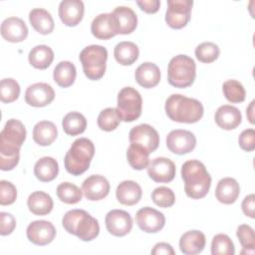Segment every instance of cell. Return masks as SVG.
<instances>
[{
    "label": "cell",
    "instance_id": "cell-14",
    "mask_svg": "<svg viewBox=\"0 0 255 255\" xmlns=\"http://www.w3.org/2000/svg\"><path fill=\"white\" fill-rule=\"evenodd\" d=\"M135 222L146 233H156L165 224L164 215L151 207H142L135 214Z\"/></svg>",
    "mask_w": 255,
    "mask_h": 255
},
{
    "label": "cell",
    "instance_id": "cell-44",
    "mask_svg": "<svg viewBox=\"0 0 255 255\" xmlns=\"http://www.w3.org/2000/svg\"><path fill=\"white\" fill-rule=\"evenodd\" d=\"M17 197V189L13 183L7 180L0 181V204L10 205Z\"/></svg>",
    "mask_w": 255,
    "mask_h": 255
},
{
    "label": "cell",
    "instance_id": "cell-36",
    "mask_svg": "<svg viewBox=\"0 0 255 255\" xmlns=\"http://www.w3.org/2000/svg\"><path fill=\"white\" fill-rule=\"evenodd\" d=\"M57 195L59 199L67 204H76L81 201L83 191L76 184L71 182H62L57 187Z\"/></svg>",
    "mask_w": 255,
    "mask_h": 255
},
{
    "label": "cell",
    "instance_id": "cell-28",
    "mask_svg": "<svg viewBox=\"0 0 255 255\" xmlns=\"http://www.w3.org/2000/svg\"><path fill=\"white\" fill-rule=\"evenodd\" d=\"M59 173L58 161L51 156H44L37 160L34 166V174L42 182L54 180Z\"/></svg>",
    "mask_w": 255,
    "mask_h": 255
},
{
    "label": "cell",
    "instance_id": "cell-12",
    "mask_svg": "<svg viewBox=\"0 0 255 255\" xmlns=\"http://www.w3.org/2000/svg\"><path fill=\"white\" fill-rule=\"evenodd\" d=\"M107 230L114 236L123 237L128 234L132 228V218L128 212L121 209H113L105 218Z\"/></svg>",
    "mask_w": 255,
    "mask_h": 255
},
{
    "label": "cell",
    "instance_id": "cell-48",
    "mask_svg": "<svg viewBox=\"0 0 255 255\" xmlns=\"http://www.w3.org/2000/svg\"><path fill=\"white\" fill-rule=\"evenodd\" d=\"M138 7L145 13L153 14L158 11L160 2L158 0H143V1H136Z\"/></svg>",
    "mask_w": 255,
    "mask_h": 255
},
{
    "label": "cell",
    "instance_id": "cell-16",
    "mask_svg": "<svg viewBox=\"0 0 255 255\" xmlns=\"http://www.w3.org/2000/svg\"><path fill=\"white\" fill-rule=\"evenodd\" d=\"M146 168L148 176L155 182L167 183L175 176V164L166 157H155Z\"/></svg>",
    "mask_w": 255,
    "mask_h": 255
},
{
    "label": "cell",
    "instance_id": "cell-47",
    "mask_svg": "<svg viewBox=\"0 0 255 255\" xmlns=\"http://www.w3.org/2000/svg\"><path fill=\"white\" fill-rule=\"evenodd\" d=\"M242 207V211L243 213L250 217V218H254V211H255V195L254 194H249L247 195L241 204Z\"/></svg>",
    "mask_w": 255,
    "mask_h": 255
},
{
    "label": "cell",
    "instance_id": "cell-31",
    "mask_svg": "<svg viewBox=\"0 0 255 255\" xmlns=\"http://www.w3.org/2000/svg\"><path fill=\"white\" fill-rule=\"evenodd\" d=\"M139 51L133 42L124 41L116 45L114 56L116 61L123 66L132 65L138 58Z\"/></svg>",
    "mask_w": 255,
    "mask_h": 255
},
{
    "label": "cell",
    "instance_id": "cell-50",
    "mask_svg": "<svg viewBox=\"0 0 255 255\" xmlns=\"http://www.w3.org/2000/svg\"><path fill=\"white\" fill-rule=\"evenodd\" d=\"M254 104H255V101H252L249 105V107L247 108L246 110V115H247V119L248 121L250 122V124H254Z\"/></svg>",
    "mask_w": 255,
    "mask_h": 255
},
{
    "label": "cell",
    "instance_id": "cell-18",
    "mask_svg": "<svg viewBox=\"0 0 255 255\" xmlns=\"http://www.w3.org/2000/svg\"><path fill=\"white\" fill-rule=\"evenodd\" d=\"M85 6L81 0H63L59 5V17L69 27L77 26L83 19Z\"/></svg>",
    "mask_w": 255,
    "mask_h": 255
},
{
    "label": "cell",
    "instance_id": "cell-22",
    "mask_svg": "<svg viewBox=\"0 0 255 255\" xmlns=\"http://www.w3.org/2000/svg\"><path fill=\"white\" fill-rule=\"evenodd\" d=\"M242 121L240 111L230 105H223L215 112V123L223 129L230 130L236 128Z\"/></svg>",
    "mask_w": 255,
    "mask_h": 255
},
{
    "label": "cell",
    "instance_id": "cell-46",
    "mask_svg": "<svg viewBox=\"0 0 255 255\" xmlns=\"http://www.w3.org/2000/svg\"><path fill=\"white\" fill-rule=\"evenodd\" d=\"M16 227V219L11 213L1 212L0 213V234L6 236L11 234Z\"/></svg>",
    "mask_w": 255,
    "mask_h": 255
},
{
    "label": "cell",
    "instance_id": "cell-8",
    "mask_svg": "<svg viewBox=\"0 0 255 255\" xmlns=\"http://www.w3.org/2000/svg\"><path fill=\"white\" fill-rule=\"evenodd\" d=\"M142 100L140 94L131 87L123 88L118 95L117 112L122 121L129 123L141 115Z\"/></svg>",
    "mask_w": 255,
    "mask_h": 255
},
{
    "label": "cell",
    "instance_id": "cell-1",
    "mask_svg": "<svg viewBox=\"0 0 255 255\" xmlns=\"http://www.w3.org/2000/svg\"><path fill=\"white\" fill-rule=\"evenodd\" d=\"M25 126L18 120L10 119L0 132V168L12 170L19 162L20 148L26 139Z\"/></svg>",
    "mask_w": 255,
    "mask_h": 255
},
{
    "label": "cell",
    "instance_id": "cell-33",
    "mask_svg": "<svg viewBox=\"0 0 255 255\" xmlns=\"http://www.w3.org/2000/svg\"><path fill=\"white\" fill-rule=\"evenodd\" d=\"M29 63L36 69H47L54 60V52L47 45H38L32 48L28 56Z\"/></svg>",
    "mask_w": 255,
    "mask_h": 255
},
{
    "label": "cell",
    "instance_id": "cell-49",
    "mask_svg": "<svg viewBox=\"0 0 255 255\" xmlns=\"http://www.w3.org/2000/svg\"><path fill=\"white\" fill-rule=\"evenodd\" d=\"M151 254L153 255H174L175 252L172 246L165 242L156 243L151 250Z\"/></svg>",
    "mask_w": 255,
    "mask_h": 255
},
{
    "label": "cell",
    "instance_id": "cell-6",
    "mask_svg": "<svg viewBox=\"0 0 255 255\" xmlns=\"http://www.w3.org/2000/svg\"><path fill=\"white\" fill-rule=\"evenodd\" d=\"M196 77V65L192 58L186 55L173 57L167 67L168 83L175 88H187L191 86Z\"/></svg>",
    "mask_w": 255,
    "mask_h": 255
},
{
    "label": "cell",
    "instance_id": "cell-39",
    "mask_svg": "<svg viewBox=\"0 0 255 255\" xmlns=\"http://www.w3.org/2000/svg\"><path fill=\"white\" fill-rule=\"evenodd\" d=\"M235 247L226 234L219 233L212 238L211 242V254L212 255H234Z\"/></svg>",
    "mask_w": 255,
    "mask_h": 255
},
{
    "label": "cell",
    "instance_id": "cell-7",
    "mask_svg": "<svg viewBox=\"0 0 255 255\" xmlns=\"http://www.w3.org/2000/svg\"><path fill=\"white\" fill-rule=\"evenodd\" d=\"M79 58L88 79L98 81L104 76L108 60V51L105 47L101 45L87 46L81 51Z\"/></svg>",
    "mask_w": 255,
    "mask_h": 255
},
{
    "label": "cell",
    "instance_id": "cell-11",
    "mask_svg": "<svg viewBox=\"0 0 255 255\" xmlns=\"http://www.w3.org/2000/svg\"><path fill=\"white\" fill-rule=\"evenodd\" d=\"M167 148L175 154H185L192 151L196 145L195 135L186 129H173L166 136Z\"/></svg>",
    "mask_w": 255,
    "mask_h": 255
},
{
    "label": "cell",
    "instance_id": "cell-35",
    "mask_svg": "<svg viewBox=\"0 0 255 255\" xmlns=\"http://www.w3.org/2000/svg\"><path fill=\"white\" fill-rule=\"evenodd\" d=\"M62 127L67 134L72 136L78 135L85 131L87 128V120L81 113L71 112L64 117Z\"/></svg>",
    "mask_w": 255,
    "mask_h": 255
},
{
    "label": "cell",
    "instance_id": "cell-23",
    "mask_svg": "<svg viewBox=\"0 0 255 255\" xmlns=\"http://www.w3.org/2000/svg\"><path fill=\"white\" fill-rule=\"evenodd\" d=\"M206 243L205 235L199 230H190L183 233L179 239L180 251L185 255L200 253Z\"/></svg>",
    "mask_w": 255,
    "mask_h": 255
},
{
    "label": "cell",
    "instance_id": "cell-25",
    "mask_svg": "<svg viewBox=\"0 0 255 255\" xmlns=\"http://www.w3.org/2000/svg\"><path fill=\"white\" fill-rule=\"evenodd\" d=\"M134 78L139 86L145 89H150L159 83L160 70L155 64L145 62L137 67L134 73Z\"/></svg>",
    "mask_w": 255,
    "mask_h": 255
},
{
    "label": "cell",
    "instance_id": "cell-4",
    "mask_svg": "<svg viewBox=\"0 0 255 255\" xmlns=\"http://www.w3.org/2000/svg\"><path fill=\"white\" fill-rule=\"evenodd\" d=\"M64 229L83 241H92L100 233V225L96 218L83 209H72L62 219Z\"/></svg>",
    "mask_w": 255,
    "mask_h": 255
},
{
    "label": "cell",
    "instance_id": "cell-43",
    "mask_svg": "<svg viewBox=\"0 0 255 255\" xmlns=\"http://www.w3.org/2000/svg\"><path fill=\"white\" fill-rule=\"evenodd\" d=\"M236 235L239 239L241 246L244 249L254 250L255 246V236L253 228L248 224H241L238 226Z\"/></svg>",
    "mask_w": 255,
    "mask_h": 255
},
{
    "label": "cell",
    "instance_id": "cell-15",
    "mask_svg": "<svg viewBox=\"0 0 255 255\" xmlns=\"http://www.w3.org/2000/svg\"><path fill=\"white\" fill-rule=\"evenodd\" d=\"M55 92L47 83H36L29 86L25 92V101L29 106L41 108L54 101Z\"/></svg>",
    "mask_w": 255,
    "mask_h": 255
},
{
    "label": "cell",
    "instance_id": "cell-13",
    "mask_svg": "<svg viewBox=\"0 0 255 255\" xmlns=\"http://www.w3.org/2000/svg\"><path fill=\"white\" fill-rule=\"evenodd\" d=\"M26 234L30 242L38 246H44L54 240L56 228L50 221L35 220L28 225Z\"/></svg>",
    "mask_w": 255,
    "mask_h": 255
},
{
    "label": "cell",
    "instance_id": "cell-41",
    "mask_svg": "<svg viewBox=\"0 0 255 255\" xmlns=\"http://www.w3.org/2000/svg\"><path fill=\"white\" fill-rule=\"evenodd\" d=\"M219 48L212 42H203L195 49L196 59L202 63H212L219 57Z\"/></svg>",
    "mask_w": 255,
    "mask_h": 255
},
{
    "label": "cell",
    "instance_id": "cell-34",
    "mask_svg": "<svg viewBox=\"0 0 255 255\" xmlns=\"http://www.w3.org/2000/svg\"><path fill=\"white\" fill-rule=\"evenodd\" d=\"M149 152L139 144L130 143L128 151L127 158L129 165L136 170L146 168L149 164Z\"/></svg>",
    "mask_w": 255,
    "mask_h": 255
},
{
    "label": "cell",
    "instance_id": "cell-32",
    "mask_svg": "<svg viewBox=\"0 0 255 255\" xmlns=\"http://www.w3.org/2000/svg\"><path fill=\"white\" fill-rule=\"evenodd\" d=\"M76 67L69 61H62L57 64L53 72L54 81L61 88H68L72 86L76 80Z\"/></svg>",
    "mask_w": 255,
    "mask_h": 255
},
{
    "label": "cell",
    "instance_id": "cell-3",
    "mask_svg": "<svg viewBox=\"0 0 255 255\" xmlns=\"http://www.w3.org/2000/svg\"><path fill=\"white\" fill-rule=\"evenodd\" d=\"M164 110L171 121L184 124L197 123L204 113L199 101L179 94H173L167 98Z\"/></svg>",
    "mask_w": 255,
    "mask_h": 255
},
{
    "label": "cell",
    "instance_id": "cell-29",
    "mask_svg": "<svg viewBox=\"0 0 255 255\" xmlns=\"http://www.w3.org/2000/svg\"><path fill=\"white\" fill-rule=\"evenodd\" d=\"M27 205L33 214L43 216L52 211L54 203L52 197L48 193L44 191H34L29 195Z\"/></svg>",
    "mask_w": 255,
    "mask_h": 255
},
{
    "label": "cell",
    "instance_id": "cell-27",
    "mask_svg": "<svg viewBox=\"0 0 255 255\" xmlns=\"http://www.w3.org/2000/svg\"><path fill=\"white\" fill-rule=\"evenodd\" d=\"M29 21L32 27L40 34L47 35L54 30V19L51 14L42 8H34L29 13Z\"/></svg>",
    "mask_w": 255,
    "mask_h": 255
},
{
    "label": "cell",
    "instance_id": "cell-20",
    "mask_svg": "<svg viewBox=\"0 0 255 255\" xmlns=\"http://www.w3.org/2000/svg\"><path fill=\"white\" fill-rule=\"evenodd\" d=\"M1 35L8 42L19 43L27 38L28 28L22 19L9 17L1 24Z\"/></svg>",
    "mask_w": 255,
    "mask_h": 255
},
{
    "label": "cell",
    "instance_id": "cell-26",
    "mask_svg": "<svg viewBox=\"0 0 255 255\" xmlns=\"http://www.w3.org/2000/svg\"><path fill=\"white\" fill-rule=\"evenodd\" d=\"M240 193V186L236 179L232 177H224L217 183L215 189L216 199L223 204L234 203Z\"/></svg>",
    "mask_w": 255,
    "mask_h": 255
},
{
    "label": "cell",
    "instance_id": "cell-21",
    "mask_svg": "<svg viewBox=\"0 0 255 255\" xmlns=\"http://www.w3.org/2000/svg\"><path fill=\"white\" fill-rule=\"evenodd\" d=\"M92 34L101 40H108L117 34L112 13H102L96 16L91 24Z\"/></svg>",
    "mask_w": 255,
    "mask_h": 255
},
{
    "label": "cell",
    "instance_id": "cell-37",
    "mask_svg": "<svg viewBox=\"0 0 255 255\" xmlns=\"http://www.w3.org/2000/svg\"><path fill=\"white\" fill-rule=\"evenodd\" d=\"M222 91L226 100L230 103H242L245 100V89L243 85L236 80H227L223 83Z\"/></svg>",
    "mask_w": 255,
    "mask_h": 255
},
{
    "label": "cell",
    "instance_id": "cell-40",
    "mask_svg": "<svg viewBox=\"0 0 255 255\" xmlns=\"http://www.w3.org/2000/svg\"><path fill=\"white\" fill-rule=\"evenodd\" d=\"M20 95V86L16 80L5 78L0 82V99L3 103L9 104L16 101Z\"/></svg>",
    "mask_w": 255,
    "mask_h": 255
},
{
    "label": "cell",
    "instance_id": "cell-38",
    "mask_svg": "<svg viewBox=\"0 0 255 255\" xmlns=\"http://www.w3.org/2000/svg\"><path fill=\"white\" fill-rule=\"evenodd\" d=\"M121 118L115 108H107L103 110L98 117V126L102 130L112 131L118 128Z\"/></svg>",
    "mask_w": 255,
    "mask_h": 255
},
{
    "label": "cell",
    "instance_id": "cell-2",
    "mask_svg": "<svg viewBox=\"0 0 255 255\" xmlns=\"http://www.w3.org/2000/svg\"><path fill=\"white\" fill-rule=\"evenodd\" d=\"M181 177L184 181V191L192 199L203 198L211 186V176L205 165L196 159L187 160L181 167Z\"/></svg>",
    "mask_w": 255,
    "mask_h": 255
},
{
    "label": "cell",
    "instance_id": "cell-19",
    "mask_svg": "<svg viewBox=\"0 0 255 255\" xmlns=\"http://www.w3.org/2000/svg\"><path fill=\"white\" fill-rule=\"evenodd\" d=\"M117 34L127 35L133 32L137 25V17L134 11L126 6H119L112 12Z\"/></svg>",
    "mask_w": 255,
    "mask_h": 255
},
{
    "label": "cell",
    "instance_id": "cell-9",
    "mask_svg": "<svg viewBox=\"0 0 255 255\" xmlns=\"http://www.w3.org/2000/svg\"><path fill=\"white\" fill-rule=\"evenodd\" d=\"M192 0H168L165 22L172 29H181L190 20Z\"/></svg>",
    "mask_w": 255,
    "mask_h": 255
},
{
    "label": "cell",
    "instance_id": "cell-30",
    "mask_svg": "<svg viewBox=\"0 0 255 255\" xmlns=\"http://www.w3.org/2000/svg\"><path fill=\"white\" fill-rule=\"evenodd\" d=\"M58 129L54 123L49 121H41L37 123L33 128V139L42 146L50 145L57 138Z\"/></svg>",
    "mask_w": 255,
    "mask_h": 255
},
{
    "label": "cell",
    "instance_id": "cell-45",
    "mask_svg": "<svg viewBox=\"0 0 255 255\" xmlns=\"http://www.w3.org/2000/svg\"><path fill=\"white\" fill-rule=\"evenodd\" d=\"M239 146L245 151H252L255 148V130L254 128L244 129L238 138Z\"/></svg>",
    "mask_w": 255,
    "mask_h": 255
},
{
    "label": "cell",
    "instance_id": "cell-24",
    "mask_svg": "<svg viewBox=\"0 0 255 255\" xmlns=\"http://www.w3.org/2000/svg\"><path fill=\"white\" fill-rule=\"evenodd\" d=\"M141 187L133 180L122 181L116 190L117 199L121 204L131 206L136 204L141 198Z\"/></svg>",
    "mask_w": 255,
    "mask_h": 255
},
{
    "label": "cell",
    "instance_id": "cell-10",
    "mask_svg": "<svg viewBox=\"0 0 255 255\" xmlns=\"http://www.w3.org/2000/svg\"><path fill=\"white\" fill-rule=\"evenodd\" d=\"M128 139L130 143L141 145L149 153L153 152L159 144V135L157 131L147 124L133 127L129 131Z\"/></svg>",
    "mask_w": 255,
    "mask_h": 255
},
{
    "label": "cell",
    "instance_id": "cell-5",
    "mask_svg": "<svg viewBox=\"0 0 255 255\" xmlns=\"http://www.w3.org/2000/svg\"><path fill=\"white\" fill-rule=\"evenodd\" d=\"M95 154V146L87 137L77 138L67 151L64 163L66 170L72 175H81L88 170Z\"/></svg>",
    "mask_w": 255,
    "mask_h": 255
},
{
    "label": "cell",
    "instance_id": "cell-42",
    "mask_svg": "<svg viewBox=\"0 0 255 255\" xmlns=\"http://www.w3.org/2000/svg\"><path fill=\"white\" fill-rule=\"evenodd\" d=\"M151 199L157 206L167 208L174 204L175 195L174 192L169 187L159 186L152 191Z\"/></svg>",
    "mask_w": 255,
    "mask_h": 255
},
{
    "label": "cell",
    "instance_id": "cell-17",
    "mask_svg": "<svg viewBox=\"0 0 255 255\" xmlns=\"http://www.w3.org/2000/svg\"><path fill=\"white\" fill-rule=\"evenodd\" d=\"M82 191L88 200L98 201L104 199L109 194L110 183L105 176L94 174L84 180Z\"/></svg>",
    "mask_w": 255,
    "mask_h": 255
}]
</instances>
